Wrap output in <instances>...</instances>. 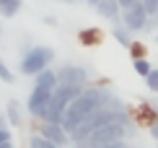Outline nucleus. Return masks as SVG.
I'll use <instances>...</instances> for the list:
<instances>
[{
  "label": "nucleus",
  "mask_w": 158,
  "mask_h": 148,
  "mask_svg": "<svg viewBox=\"0 0 158 148\" xmlns=\"http://www.w3.org/2000/svg\"><path fill=\"white\" fill-rule=\"evenodd\" d=\"M52 60H55V50L47 44H39V47H29V50L23 52V57H21V70L23 76H36L39 70H44V68H49L52 65Z\"/></svg>",
  "instance_id": "nucleus-1"
},
{
  "label": "nucleus",
  "mask_w": 158,
  "mask_h": 148,
  "mask_svg": "<svg viewBox=\"0 0 158 148\" xmlns=\"http://www.w3.org/2000/svg\"><path fill=\"white\" fill-rule=\"evenodd\" d=\"M122 21H124V26H127L130 31H148V26H150V13L143 8V3L137 0L132 8H124V11H122Z\"/></svg>",
  "instance_id": "nucleus-2"
},
{
  "label": "nucleus",
  "mask_w": 158,
  "mask_h": 148,
  "mask_svg": "<svg viewBox=\"0 0 158 148\" xmlns=\"http://www.w3.org/2000/svg\"><path fill=\"white\" fill-rule=\"evenodd\" d=\"M39 133H42L47 140H52V143H57L60 148H65L70 143V133L62 127V122H42V127H39Z\"/></svg>",
  "instance_id": "nucleus-3"
},
{
  "label": "nucleus",
  "mask_w": 158,
  "mask_h": 148,
  "mask_svg": "<svg viewBox=\"0 0 158 148\" xmlns=\"http://www.w3.org/2000/svg\"><path fill=\"white\" fill-rule=\"evenodd\" d=\"M49 99H52V91H44V89H36L34 86V91L26 99V112H29L31 117H39V114L44 112V107L49 104Z\"/></svg>",
  "instance_id": "nucleus-4"
},
{
  "label": "nucleus",
  "mask_w": 158,
  "mask_h": 148,
  "mask_svg": "<svg viewBox=\"0 0 158 148\" xmlns=\"http://www.w3.org/2000/svg\"><path fill=\"white\" fill-rule=\"evenodd\" d=\"M57 78L60 83H70V86H85L88 83V73L78 65H65V68L57 70Z\"/></svg>",
  "instance_id": "nucleus-5"
},
{
  "label": "nucleus",
  "mask_w": 158,
  "mask_h": 148,
  "mask_svg": "<svg viewBox=\"0 0 158 148\" xmlns=\"http://www.w3.org/2000/svg\"><path fill=\"white\" fill-rule=\"evenodd\" d=\"M65 109H68V104H65L62 99H57L55 94H52L49 104L44 107V112L39 114V120H42V122H62V117H65Z\"/></svg>",
  "instance_id": "nucleus-6"
},
{
  "label": "nucleus",
  "mask_w": 158,
  "mask_h": 148,
  "mask_svg": "<svg viewBox=\"0 0 158 148\" xmlns=\"http://www.w3.org/2000/svg\"><path fill=\"white\" fill-rule=\"evenodd\" d=\"M57 83H60V78H57V70H52V68H44V70H39L34 76V86H36V89L55 91Z\"/></svg>",
  "instance_id": "nucleus-7"
},
{
  "label": "nucleus",
  "mask_w": 158,
  "mask_h": 148,
  "mask_svg": "<svg viewBox=\"0 0 158 148\" xmlns=\"http://www.w3.org/2000/svg\"><path fill=\"white\" fill-rule=\"evenodd\" d=\"M94 8L98 11V16H101V18H109V21H117V18H119V13H122L119 0H98Z\"/></svg>",
  "instance_id": "nucleus-8"
},
{
  "label": "nucleus",
  "mask_w": 158,
  "mask_h": 148,
  "mask_svg": "<svg viewBox=\"0 0 158 148\" xmlns=\"http://www.w3.org/2000/svg\"><path fill=\"white\" fill-rule=\"evenodd\" d=\"M83 89H85V86H70V83H57V89L52 91V94H55L57 99H62L65 104H70L73 99H78V96L83 94Z\"/></svg>",
  "instance_id": "nucleus-9"
},
{
  "label": "nucleus",
  "mask_w": 158,
  "mask_h": 148,
  "mask_svg": "<svg viewBox=\"0 0 158 148\" xmlns=\"http://www.w3.org/2000/svg\"><path fill=\"white\" fill-rule=\"evenodd\" d=\"M21 8H23V0H0V16L3 18H13Z\"/></svg>",
  "instance_id": "nucleus-10"
},
{
  "label": "nucleus",
  "mask_w": 158,
  "mask_h": 148,
  "mask_svg": "<svg viewBox=\"0 0 158 148\" xmlns=\"http://www.w3.org/2000/svg\"><path fill=\"white\" fill-rule=\"evenodd\" d=\"M111 37H114L122 47H130V44H132V31H130L127 26H114V29H111Z\"/></svg>",
  "instance_id": "nucleus-11"
},
{
  "label": "nucleus",
  "mask_w": 158,
  "mask_h": 148,
  "mask_svg": "<svg viewBox=\"0 0 158 148\" xmlns=\"http://www.w3.org/2000/svg\"><path fill=\"white\" fill-rule=\"evenodd\" d=\"M5 112H8V122H10L13 127H18V125H21V107H18V102H16V99H10V102H8Z\"/></svg>",
  "instance_id": "nucleus-12"
},
{
  "label": "nucleus",
  "mask_w": 158,
  "mask_h": 148,
  "mask_svg": "<svg viewBox=\"0 0 158 148\" xmlns=\"http://www.w3.org/2000/svg\"><path fill=\"white\" fill-rule=\"evenodd\" d=\"M132 68H135V73H137V76H143V78H145L148 73L153 70V68H150V63H148L145 57H137V60H132Z\"/></svg>",
  "instance_id": "nucleus-13"
},
{
  "label": "nucleus",
  "mask_w": 158,
  "mask_h": 148,
  "mask_svg": "<svg viewBox=\"0 0 158 148\" xmlns=\"http://www.w3.org/2000/svg\"><path fill=\"white\" fill-rule=\"evenodd\" d=\"M78 37H81L83 44H96V42H98V31H96V29H83Z\"/></svg>",
  "instance_id": "nucleus-14"
},
{
  "label": "nucleus",
  "mask_w": 158,
  "mask_h": 148,
  "mask_svg": "<svg viewBox=\"0 0 158 148\" xmlns=\"http://www.w3.org/2000/svg\"><path fill=\"white\" fill-rule=\"evenodd\" d=\"M0 81H3V83H13V81H16V76L8 70V65H5L3 57H0Z\"/></svg>",
  "instance_id": "nucleus-15"
},
{
  "label": "nucleus",
  "mask_w": 158,
  "mask_h": 148,
  "mask_svg": "<svg viewBox=\"0 0 158 148\" xmlns=\"http://www.w3.org/2000/svg\"><path fill=\"white\" fill-rule=\"evenodd\" d=\"M145 83H148V91H153V94H158V70L153 68L145 76Z\"/></svg>",
  "instance_id": "nucleus-16"
},
{
  "label": "nucleus",
  "mask_w": 158,
  "mask_h": 148,
  "mask_svg": "<svg viewBox=\"0 0 158 148\" xmlns=\"http://www.w3.org/2000/svg\"><path fill=\"white\" fill-rule=\"evenodd\" d=\"M127 50L132 52V57H135V60H137V57H145V47H143L140 42H132V44L127 47Z\"/></svg>",
  "instance_id": "nucleus-17"
},
{
  "label": "nucleus",
  "mask_w": 158,
  "mask_h": 148,
  "mask_svg": "<svg viewBox=\"0 0 158 148\" xmlns=\"http://www.w3.org/2000/svg\"><path fill=\"white\" fill-rule=\"evenodd\" d=\"M42 146H44V135H42V133L29 138V148H42Z\"/></svg>",
  "instance_id": "nucleus-18"
},
{
  "label": "nucleus",
  "mask_w": 158,
  "mask_h": 148,
  "mask_svg": "<svg viewBox=\"0 0 158 148\" xmlns=\"http://www.w3.org/2000/svg\"><path fill=\"white\" fill-rule=\"evenodd\" d=\"M140 3H143V8H145L150 16H153V13L158 11V0H140Z\"/></svg>",
  "instance_id": "nucleus-19"
},
{
  "label": "nucleus",
  "mask_w": 158,
  "mask_h": 148,
  "mask_svg": "<svg viewBox=\"0 0 158 148\" xmlns=\"http://www.w3.org/2000/svg\"><path fill=\"white\" fill-rule=\"evenodd\" d=\"M8 140H10V130H8V127H0V146H3V143H8Z\"/></svg>",
  "instance_id": "nucleus-20"
},
{
  "label": "nucleus",
  "mask_w": 158,
  "mask_h": 148,
  "mask_svg": "<svg viewBox=\"0 0 158 148\" xmlns=\"http://www.w3.org/2000/svg\"><path fill=\"white\" fill-rule=\"evenodd\" d=\"M150 135H153L156 143H158V120H153V122H150Z\"/></svg>",
  "instance_id": "nucleus-21"
},
{
  "label": "nucleus",
  "mask_w": 158,
  "mask_h": 148,
  "mask_svg": "<svg viewBox=\"0 0 158 148\" xmlns=\"http://www.w3.org/2000/svg\"><path fill=\"white\" fill-rule=\"evenodd\" d=\"M135 3H137V0H119V5H122V11H124V8H132Z\"/></svg>",
  "instance_id": "nucleus-22"
},
{
  "label": "nucleus",
  "mask_w": 158,
  "mask_h": 148,
  "mask_svg": "<svg viewBox=\"0 0 158 148\" xmlns=\"http://www.w3.org/2000/svg\"><path fill=\"white\" fill-rule=\"evenodd\" d=\"M0 148H13V140H8V143H3Z\"/></svg>",
  "instance_id": "nucleus-23"
},
{
  "label": "nucleus",
  "mask_w": 158,
  "mask_h": 148,
  "mask_svg": "<svg viewBox=\"0 0 158 148\" xmlns=\"http://www.w3.org/2000/svg\"><path fill=\"white\" fill-rule=\"evenodd\" d=\"M150 18H153V24L158 26V11H156V13H153V16H150Z\"/></svg>",
  "instance_id": "nucleus-24"
},
{
  "label": "nucleus",
  "mask_w": 158,
  "mask_h": 148,
  "mask_svg": "<svg viewBox=\"0 0 158 148\" xmlns=\"http://www.w3.org/2000/svg\"><path fill=\"white\" fill-rule=\"evenodd\" d=\"M85 3H88V5H96V3H98V0H85Z\"/></svg>",
  "instance_id": "nucleus-25"
},
{
  "label": "nucleus",
  "mask_w": 158,
  "mask_h": 148,
  "mask_svg": "<svg viewBox=\"0 0 158 148\" xmlns=\"http://www.w3.org/2000/svg\"><path fill=\"white\" fill-rule=\"evenodd\" d=\"M70 148H83V146H81V143H73V146H70Z\"/></svg>",
  "instance_id": "nucleus-26"
},
{
  "label": "nucleus",
  "mask_w": 158,
  "mask_h": 148,
  "mask_svg": "<svg viewBox=\"0 0 158 148\" xmlns=\"http://www.w3.org/2000/svg\"><path fill=\"white\" fill-rule=\"evenodd\" d=\"M0 37H3V26H0Z\"/></svg>",
  "instance_id": "nucleus-27"
},
{
  "label": "nucleus",
  "mask_w": 158,
  "mask_h": 148,
  "mask_svg": "<svg viewBox=\"0 0 158 148\" xmlns=\"http://www.w3.org/2000/svg\"><path fill=\"white\" fill-rule=\"evenodd\" d=\"M0 127H3V120H0Z\"/></svg>",
  "instance_id": "nucleus-28"
},
{
  "label": "nucleus",
  "mask_w": 158,
  "mask_h": 148,
  "mask_svg": "<svg viewBox=\"0 0 158 148\" xmlns=\"http://www.w3.org/2000/svg\"><path fill=\"white\" fill-rule=\"evenodd\" d=\"M156 42H158V37H156Z\"/></svg>",
  "instance_id": "nucleus-29"
},
{
  "label": "nucleus",
  "mask_w": 158,
  "mask_h": 148,
  "mask_svg": "<svg viewBox=\"0 0 158 148\" xmlns=\"http://www.w3.org/2000/svg\"><path fill=\"white\" fill-rule=\"evenodd\" d=\"M104 148H106V146H104Z\"/></svg>",
  "instance_id": "nucleus-30"
}]
</instances>
